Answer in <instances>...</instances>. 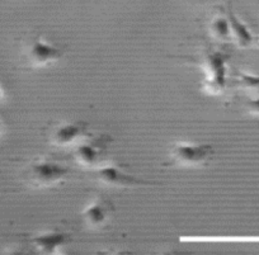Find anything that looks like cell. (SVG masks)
Instances as JSON below:
<instances>
[{
    "instance_id": "cell-1",
    "label": "cell",
    "mask_w": 259,
    "mask_h": 255,
    "mask_svg": "<svg viewBox=\"0 0 259 255\" xmlns=\"http://www.w3.org/2000/svg\"><path fill=\"white\" fill-rule=\"evenodd\" d=\"M69 176L70 169L64 162L49 157L33 160L26 170L28 182L37 188H50L57 186L66 181Z\"/></svg>"
},
{
    "instance_id": "cell-2",
    "label": "cell",
    "mask_w": 259,
    "mask_h": 255,
    "mask_svg": "<svg viewBox=\"0 0 259 255\" xmlns=\"http://www.w3.org/2000/svg\"><path fill=\"white\" fill-rule=\"evenodd\" d=\"M229 55L220 50L206 52L202 60L203 89L208 93L224 92L228 82Z\"/></svg>"
},
{
    "instance_id": "cell-3",
    "label": "cell",
    "mask_w": 259,
    "mask_h": 255,
    "mask_svg": "<svg viewBox=\"0 0 259 255\" xmlns=\"http://www.w3.org/2000/svg\"><path fill=\"white\" fill-rule=\"evenodd\" d=\"M24 61L32 69H45L59 62L64 56V51L54 42L42 36L32 37L23 49Z\"/></svg>"
},
{
    "instance_id": "cell-4",
    "label": "cell",
    "mask_w": 259,
    "mask_h": 255,
    "mask_svg": "<svg viewBox=\"0 0 259 255\" xmlns=\"http://www.w3.org/2000/svg\"><path fill=\"white\" fill-rule=\"evenodd\" d=\"M213 155L211 145L181 141L171 145L169 157L181 167H200L207 164Z\"/></svg>"
},
{
    "instance_id": "cell-5",
    "label": "cell",
    "mask_w": 259,
    "mask_h": 255,
    "mask_svg": "<svg viewBox=\"0 0 259 255\" xmlns=\"http://www.w3.org/2000/svg\"><path fill=\"white\" fill-rule=\"evenodd\" d=\"M88 126L81 122H64L52 130L50 142L55 146L68 147L78 145L88 137Z\"/></svg>"
},
{
    "instance_id": "cell-6",
    "label": "cell",
    "mask_w": 259,
    "mask_h": 255,
    "mask_svg": "<svg viewBox=\"0 0 259 255\" xmlns=\"http://www.w3.org/2000/svg\"><path fill=\"white\" fill-rule=\"evenodd\" d=\"M94 177L104 186L114 187V188H126V187L140 184V181L136 177L126 173L118 166H114L112 164L101 165V166L96 167Z\"/></svg>"
},
{
    "instance_id": "cell-7",
    "label": "cell",
    "mask_w": 259,
    "mask_h": 255,
    "mask_svg": "<svg viewBox=\"0 0 259 255\" xmlns=\"http://www.w3.org/2000/svg\"><path fill=\"white\" fill-rule=\"evenodd\" d=\"M113 214V206L104 197L92 198L81 211L84 222L91 227H101L108 222L111 215Z\"/></svg>"
},
{
    "instance_id": "cell-8",
    "label": "cell",
    "mask_w": 259,
    "mask_h": 255,
    "mask_svg": "<svg viewBox=\"0 0 259 255\" xmlns=\"http://www.w3.org/2000/svg\"><path fill=\"white\" fill-rule=\"evenodd\" d=\"M104 151V144L101 139H92L89 141L83 140L76 145L74 156L79 164L84 166H93L94 169L101 166V156Z\"/></svg>"
},
{
    "instance_id": "cell-9",
    "label": "cell",
    "mask_w": 259,
    "mask_h": 255,
    "mask_svg": "<svg viewBox=\"0 0 259 255\" xmlns=\"http://www.w3.org/2000/svg\"><path fill=\"white\" fill-rule=\"evenodd\" d=\"M226 16H228L229 24H230L231 41H234L236 46L241 47V49H249L258 44L259 39L254 36L251 29L235 13H233L231 8L228 9Z\"/></svg>"
},
{
    "instance_id": "cell-10",
    "label": "cell",
    "mask_w": 259,
    "mask_h": 255,
    "mask_svg": "<svg viewBox=\"0 0 259 255\" xmlns=\"http://www.w3.org/2000/svg\"><path fill=\"white\" fill-rule=\"evenodd\" d=\"M66 241H68L66 234L56 231L45 232V234L38 235L33 239V244L46 254H54L59 247L66 244Z\"/></svg>"
},
{
    "instance_id": "cell-11",
    "label": "cell",
    "mask_w": 259,
    "mask_h": 255,
    "mask_svg": "<svg viewBox=\"0 0 259 255\" xmlns=\"http://www.w3.org/2000/svg\"><path fill=\"white\" fill-rule=\"evenodd\" d=\"M208 32L218 41H231L230 24L226 14L219 13L210 21Z\"/></svg>"
},
{
    "instance_id": "cell-12",
    "label": "cell",
    "mask_w": 259,
    "mask_h": 255,
    "mask_svg": "<svg viewBox=\"0 0 259 255\" xmlns=\"http://www.w3.org/2000/svg\"><path fill=\"white\" fill-rule=\"evenodd\" d=\"M238 84L241 88L245 89H258L259 88V76L253 74L240 72L238 75Z\"/></svg>"
},
{
    "instance_id": "cell-13",
    "label": "cell",
    "mask_w": 259,
    "mask_h": 255,
    "mask_svg": "<svg viewBox=\"0 0 259 255\" xmlns=\"http://www.w3.org/2000/svg\"><path fill=\"white\" fill-rule=\"evenodd\" d=\"M245 107L249 113L259 116V97H249L245 101Z\"/></svg>"
},
{
    "instance_id": "cell-14",
    "label": "cell",
    "mask_w": 259,
    "mask_h": 255,
    "mask_svg": "<svg viewBox=\"0 0 259 255\" xmlns=\"http://www.w3.org/2000/svg\"><path fill=\"white\" fill-rule=\"evenodd\" d=\"M4 132V124H3V122L0 121V135L3 134Z\"/></svg>"
},
{
    "instance_id": "cell-15",
    "label": "cell",
    "mask_w": 259,
    "mask_h": 255,
    "mask_svg": "<svg viewBox=\"0 0 259 255\" xmlns=\"http://www.w3.org/2000/svg\"><path fill=\"white\" fill-rule=\"evenodd\" d=\"M3 97H4V94H3V89L0 88V101H2V99H3Z\"/></svg>"
}]
</instances>
